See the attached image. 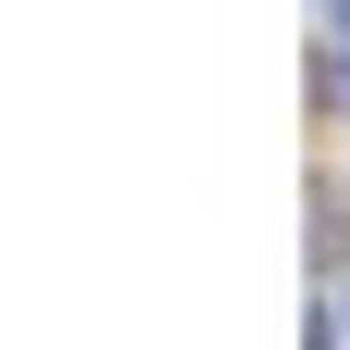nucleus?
Segmentation results:
<instances>
[{
	"label": "nucleus",
	"mask_w": 350,
	"mask_h": 350,
	"mask_svg": "<svg viewBox=\"0 0 350 350\" xmlns=\"http://www.w3.org/2000/svg\"><path fill=\"white\" fill-rule=\"evenodd\" d=\"M338 100H350V63H338Z\"/></svg>",
	"instance_id": "nucleus-1"
}]
</instances>
